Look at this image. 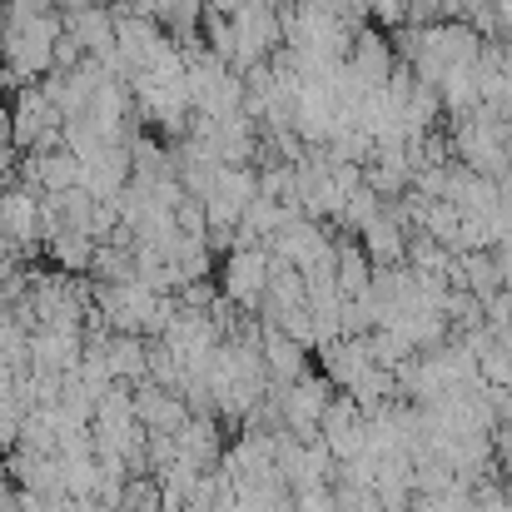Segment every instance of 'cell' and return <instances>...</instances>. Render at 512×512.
Instances as JSON below:
<instances>
[{
    "mask_svg": "<svg viewBox=\"0 0 512 512\" xmlns=\"http://www.w3.org/2000/svg\"><path fill=\"white\" fill-rule=\"evenodd\" d=\"M60 110L50 105V95H45V85L40 80H30V85H20V95H15V105H10V145L20 150V155H35V150H55V145H65L60 140Z\"/></svg>",
    "mask_w": 512,
    "mask_h": 512,
    "instance_id": "cell-2",
    "label": "cell"
},
{
    "mask_svg": "<svg viewBox=\"0 0 512 512\" xmlns=\"http://www.w3.org/2000/svg\"><path fill=\"white\" fill-rule=\"evenodd\" d=\"M55 40H60V15L55 10H5L0 20V55L10 80L30 85L55 70Z\"/></svg>",
    "mask_w": 512,
    "mask_h": 512,
    "instance_id": "cell-1",
    "label": "cell"
},
{
    "mask_svg": "<svg viewBox=\"0 0 512 512\" xmlns=\"http://www.w3.org/2000/svg\"><path fill=\"white\" fill-rule=\"evenodd\" d=\"M329 398H334L329 378L299 373L294 383L279 388V413H284V423H289L299 438H314V433H319V418H324V408H329Z\"/></svg>",
    "mask_w": 512,
    "mask_h": 512,
    "instance_id": "cell-4",
    "label": "cell"
},
{
    "mask_svg": "<svg viewBox=\"0 0 512 512\" xmlns=\"http://www.w3.org/2000/svg\"><path fill=\"white\" fill-rule=\"evenodd\" d=\"M115 512H130V508H115Z\"/></svg>",
    "mask_w": 512,
    "mask_h": 512,
    "instance_id": "cell-11",
    "label": "cell"
},
{
    "mask_svg": "<svg viewBox=\"0 0 512 512\" xmlns=\"http://www.w3.org/2000/svg\"><path fill=\"white\" fill-rule=\"evenodd\" d=\"M0 239H10L25 254L40 244V194L30 184H5V194H0Z\"/></svg>",
    "mask_w": 512,
    "mask_h": 512,
    "instance_id": "cell-6",
    "label": "cell"
},
{
    "mask_svg": "<svg viewBox=\"0 0 512 512\" xmlns=\"http://www.w3.org/2000/svg\"><path fill=\"white\" fill-rule=\"evenodd\" d=\"M0 150H10V105H0Z\"/></svg>",
    "mask_w": 512,
    "mask_h": 512,
    "instance_id": "cell-10",
    "label": "cell"
},
{
    "mask_svg": "<svg viewBox=\"0 0 512 512\" xmlns=\"http://www.w3.org/2000/svg\"><path fill=\"white\" fill-rule=\"evenodd\" d=\"M269 269H274V254L264 244H234L224 254V274H219V294L244 309V314H259V299H264V284H269Z\"/></svg>",
    "mask_w": 512,
    "mask_h": 512,
    "instance_id": "cell-3",
    "label": "cell"
},
{
    "mask_svg": "<svg viewBox=\"0 0 512 512\" xmlns=\"http://www.w3.org/2000/svg\"><path fill=\"white\" fill-rule=\"evenodd\" d=\"M259 358H264V378L279 383V388L294 383V378L309 368V348L299 339H289L279 324H264V329H259Z\"/></svg>",
    "mask_w": 512,
    "mask_h": 512,
    "instance_id": "cell-8",
    "label": "cell"
},
{
    "mask_svg": "<svg viewBox=\"0 0 512 512\" xmlns=\"http://www.w3.org/2000/svg\"><path fill=\"white\" fill-rule=\"evenodd\" d=\"M319 443L334 453V463L343 458H353V453H363L368 448V413L343 393V398H329V408H324V418H319Z\"/></svg>",
    "mask_w": 512,
    "mask_h": 512,
    "instance_id": "cell-5",
    "label": "cell"
},
{
    "mask_svg": "<svg viewBox=\"0 0 512 512\" xmlns=\"http://www.w3.org/2000/svg\"><path fill=\"white\" fill-rule=\"evenodd\" d=\"M135 418H140L145 433H179L184 418H189V403L174 388H160V383L140 378V388H135Z\"/></svg>",
    "mask_w": 512,
    "mask_h": 512,
    "instance_id": "cell-7",
    "label": "cell"
},
{
    "mask_svg": "<svg viewBox=\"0 0 512 512\" xmlns=\"http://www.w3.org/2000/svg\"><path fill=\"white\" fill-rule=\"evenodd\" d=\"M5 10H55V0H5Z\"/></svg>",
    "mask_w": 512,
    "mask_h": 512,
    "instance_id": "cell-9",
    "label": "cell"
}]
</instances>
